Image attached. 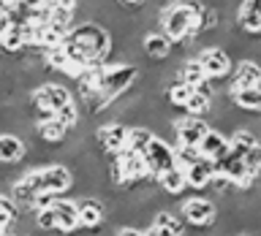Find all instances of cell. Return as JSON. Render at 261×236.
I'll return each instance as SVG.
<instances>
[{"instance_id":"obj_8","label":"cell","mask_w":261,"mask_h":236,"mask_svg":"<svg viewBox=\"0 0 261 236\" xmlns=\"http://www.w3.org/2000/svg\"><path fill=\"white\" fill-rule=\"evenodd\" d=\"M210 122L207 117H193V114H182L179 120H174V138L177 144H188V146H199L201 138L207 136Z\"/></svg>"},{"instance_id":"obj_26","label":"cell","mask_w":261,"mask_h":236,"mask_svg":"<svg viewBox=\"0 0 261 236\" xmlns=\"http://www.w3.org/2000/svg\"><path fill=\"white\" fill-rule=\"evenodd\" d=\"M144 3H150V0H120L122 8H142Z\"/></svg>"},{"instance_id":"obj_27","label":"cell","mask_w":261,"mask_h":236,"mask_svg":"<svg viewBox=\"0 0 261 236\" xmlns=\"http://www.w3.org/2000/svg\"><path fill=\"white\" fill-rule=\"evenodd\" d=\"M234 236H256V233H253V231H248V228H245V231H237Z\"/></svg>"},{"instance_id":"obj_6","label":"cell","mask_w":261,"mask_h":236,"mask_svg":"<svg viewBox=\"0 0 261 236\" xmlns=\"http://www.w3.org/2000/svg\"><path fill=\"white\" fill-rule=\"evenodd\" d=\"M144 163H147V168H150V176H161L163 171H169V168H174L177 166V158H174V146H171L169 141H163V138L158 136H152L150 138V144L144 146Z\"/></svg>"},{"instance_id":"obj_17","label":"cell","mask_w":261,"mask_h":236,"mask_svg":"<svg viewBox=\"0 0 261 236\" xmlns=\"http://www.w3.org/2000/svg\"><path fill=\"white\" fill-rule=\"evenodd\" d=\"M177 79H182V81H188L193 90H199L204 81H210L207 79V73H204V68L199 65V60L196 57H191L188 54L185 60H179V71H177Z\"/></svg>"},{"instance_id":"obj_3","label":"cell","mask_w":261,"mask_h":236,"mask_svg":"<svg viewBox=\"0 0 261 236\" xmlns=\"http://www.w3.org/2000/svg\"><path fill=\"white\" fill-rule=\"evenodd\" d=\"M179 215H182L185 225H193V228H212L218 220V201L210 198V195H191V198L182 201L179 206Z\"/></svg>"},{"instance_id":"obj_16","label":"cell","mask_w":261,"mask_h":236,"mask_svg":"<svg viewBox=\"0 0 261 236\" xmlns=\"http://www.w3.org/2000/svg\"><path fill=\"white\" fill-rule=\"evenodd\" d=\"M155 185L161 187V193L163 195H182V193H188V182H185V168H179V166H174V168H169V171H163L161 176H155Z\"/></svg>"},{"instance_id":"obj_2","label":"cell","mask_w":261,"mask_h":236,"mask_svg":"<svg viewBox=\"0 0 261 236\" xmlns=\"http://www.w3.org/2000/svg\"><path fill=\"white\" fill-rule=\"evenodd\" d=\"M136 79H139V65L136 63H109L103 68L98 93H101V98L106 101V106H112L120 95H125L134 90Z\"/></svg>"},{"instance_id":"obj_12","label":"cell","mask_w":261,"mask_h":236,"mask_svg":"<svg viewBox=\"0 0 261 236\" xmlns=\"http://www.w3.org/2000/svg\"><path fill=\"white\" fill-rule=\"evenodd\" d=\"M212 176H215V163L207 160L201 155L196 163H191V166L185 168V182H188V190L193 193H204L212 182Z\"/></svg>"},{"instance_id":"obj_5","label":"cell","mask_w":261,"mask_h":236,"mask_svg":"<svg viewBox=\"0 0 261 236\" xmlns=\"http://www.w3.org/2000/svg\"><path fill=\"white\" fill-rule=\"evenodd\" d=\"M93 136H95L98 152L109 155V158L120 155L128 146V125L120 120H109V122H103V125H98L93 130Z\"/></svg>"},{"instance_id":"obj_29","label":"cell","mask_w":261,"mask_h":236,"mask_svg":"<svg viewBox=\"0 0 261 236\" xmlns=\"http://www.w3.org/2000/svg\"><path fill=\"white\" fill-rule=\"evenodd\" d=\"M0 236H8V231H0Z\"/></svg>"},{"instance_id":"obj_28","label":"cell","mask_w":261,"mask_h":236,"mask_svg":"<svg viewBox=\"0 0 261 236\" xmlns=\"http://www.w3.org/2000/svg\"><path fill=\"white\" fill-rule=\"evenodd\" d=\"M144 236H158V233H155L152 228H144Z\"/></svg>"},{"instance_id":"obj_13","label":"cell","mask_w":261,"mask_h":236,"mask_svg":"<svg viewBox=\"0 0 261 236\" xmlns=\"http://www.w3.org/2000/svg\"><path fill=\"white\" fill-rule=\"evenodd\" d=\"M28 158V144H24L22 136H16L14 130H3L0 133V163H8V166H14V163H22Z\"/></svg>"},{"instance_id":"obj_7","label":"cell","mask_w":261,"mask_h":236,"mask_svg":"<svg viewBox=\"0 0 261 236\" xmlns=\"http://www.w3.org/2000/svg\"><path fill=\"white\" fill-rule=\"evenodd\" d=\"M76 206H79V225L82 231L87 233H95L101 231L103 223H106V203L98 198V195H82V198H76Z\"/></svg>"},{"instance_id":"obj_10","label":"cell","mask_w":261,"mask_h":236,"mask_svg":"<svg viewBox=\"0 0 261 236\" xmlns=\"http://www.w3.org/2000/svg\"><path fill=\"white\" fill-rule=\"evenodd\" d=\"M248 87H261V63L250 60V57H242V60L231 68L228 90L237 93V90H248Z\"/></svg>"},{"instance_id":"obj_20","label":"cell","mask_w":261,"mask_h":236,"mask_svg":"<svg viewBox=\"0 0 261 236\" xmlns=\"http://www.w3.org/2000/svg\"><path fill=\"white\" fill-rule=\"evenodd\" d=\"M24 49H28V44H24L22 27L19 24H11V27L3 33V38H0V52L6 57H16V54H24Z\"/></svg>"},{"instance_id":"obj_15","label":"cell","mask_w":261,"mask_h":236,"mask_svg":"<svg viewBox=\"0 0 261 236\" xmlns=\"http://www.w3.org/2000/svg\"><path fill=\"white\" fill-rule=\"evenodd\" d=\"M199 152L204 155L207 160H212V163H218L220 158H226L228 155V133L226 130H207V136L201 138V144H199Z\"/></svg>"},{"instance_id":"obj_18","label":"cell","mask_w":261,"mask_h":236,"mask_svg":"<svg viewBox=\"0 0 261 236\" xmlns=\"http://www.w3.org/2000/svg\"><path fill=\"white\" fill-rule=\"evenodd\" d=\"M231 101L240 111L248 114H261V87H248V90H237L231 93Z\"/></svg>"},{"instance_id":"obj_14","label":"cell","mask_w":261,"mask_h":236,"mask_svg":"<svg viewBox=\"0 0 261 236\" xmlns=\"http://www.w3.org/2000/svg\"><path fill=\"white\" fill-rule=\"evenodd\" d=\"M36 133H38V138H41V141H44L46 146L57 150V146H63V141H68L71 128L65 125V122H60L57 117H52V120L36 122Z\"/></svg>"},{"instance_id":"obj_1","label":"cell","mask_w":261,"mask_h":236,"mask_svg":"<svg viewBox=\"0 0 261 236\" xmlns=\"http://www.w3.org/2000/svg\"><path fill=\"white\" fill-rule=\"evenodd\" d=\"M68 38H71L87 57H103V60H109V57H112L114 38H112V33L106 30L103 24H98L95 19L76 22V24L71 27Z\"/></svg>"},{"instance_id":"obj_19","label":"cell","mask_w":261,"mask_h":236,"mask_svg":"<svg viewBox=\"0 0 261 236\" xmlns=\"http://www.w3.org/2000/svg\"><path fill=\"white\" fill-rule=\"evenodd\" d=\"M196 93V90L188 84V81L182 79H177V81H171V84L163 90V95H166V103H169V109H185V103L191 101V95Z\"/></svg>"},{"instance_id":"obj_24","label":"cell","mask_w":261,"mask_h":236,"mask_svg":"<svg viewBox=\"0 0 261 236\" xmlns=\"http://www.w3.org/2000/svg\"><path fill=\"white\" fill-rule=\"evenodd\" d=\"M237 11H248V14H256V16H261V0H242Z\"/></svg>"},{"instance_id":"obj_22","label":"cell","mask_w":261,"mask_h":236,"mask_svg":"<svg viewBox=\"0 0 261 236\" xmlns=\"http://www.w3.org/2000/svg\"><path fill=\"white\" fill-rule=\"evenodd\" d=\"M210 109H212V98H207L204 93H199V90H196V93L191 95V101L185 103V114H193V117H207L210 114Z\"/></svg>"},{"instance_id":"obj_23","label":"cell","mask_w":261,"mask_h":236,"mask_svg":"<svg viewBox=\"0 0 261 236\" xmlns=\"http://www.w3.org/2000/svg\"><path fill=\"white\" fill-rule=\"evenodd\" d=\"M242 160H245V166H248V171L253 176H261V141L253 144L250 150L242 155Z\"/></svg>"},{"instance_id":"obj_25","label":"cell","mask_w":261,"mask_h":236,"mask_svg":"<svg viewBox=\"0 0 261 236\" xmlns=\"http://www.w3.org/2000/svg\"><path fill=\"white\" fill-rule=\"evenodd\" d=\"M22 6L24 8H46L49 0H22Z\"/></svg>"},{"instance_id":"obj_21","label":"cell","mask_w":261,"mask_h":236,"mask_svg":"<svg viewBox=\"0 0 261 236\" xmlns=\"http://www.w3.org/2000/svg\"><path fill=\"white\" fill-rule=\"evenodd\" d=\"M258 138H256V133H253L250 128H237V130H231V133H228V152H234V155H242L250 150L253 144H256Z\"/></svg>"},{"instance_id":"obj_4","label":"cell","mask_w":261,"mask_h":236,"mask_svg":"<svg viewBox=\"0 0 261 236\" xmlns=\"http://www.w3.org/2000/svg\"><path fill=\"white\" fill-rule=\"evenodd\" d=\"M196 60H199V65L204 68V73H207L210 81H226L228 76H231V54L226 52L223 46H204L196 52Z\"/></svg>"},{"instance_id":"obj_9","label":"cell","mask_w":261,"mask_h":236,"mask_svg":"<svg viewBox=\"0 0 261 236\" xmlns=\"http://www.w3.org/2000/svg\"><path fill=\"white\" fill-rule=\"evenodd\" d=\"M171 49H174V44H171V38L161 27L142 33V52L150 63H166L171 57Z\"/></svg>"},{"instance_id":"obj_11","label":"cell","mask_w":261,"mask_h":236,"mask_svg":"<svg viewBox=\"0 0 261 236\" xmlns=\"http://www.w3.org/2000/svg\"><path fill=\"white\" fill-rule=\"evenodd\" d=\"M52 209H55L57 231H60V233H76V231H82V225H79V206H76V201H73V198L60 195V198L52 203Z\"/></svg>"}]
</instances>
